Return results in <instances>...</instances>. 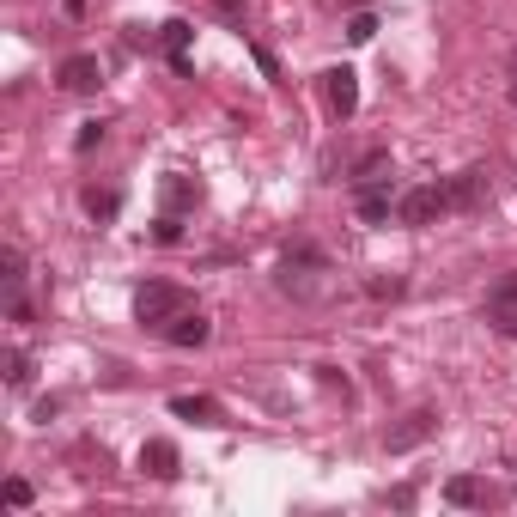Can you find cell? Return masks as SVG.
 Segmentation results:
<instances>
[{
    "label": "cell",
    "mask_w": 517,
    "mask_h": 517,
    "mask_svg": "<svg viewBox=\"0 0 517 517\" xmlns=\"http://www.w3.org/2000/svg\"><path fill=\"white\" fill-rule=\"evenodd\" d=\"M177 311H189V292H183V286H171V280H146V286L134 292V323L165 329Z\"/></svg>",
    "instance_id": "1"
},
{
    "label": "cell",
    "mask_w": 517,
    "mask_h": 517,
    "mask_svg": "<svg viewBox=\"0 0 517 517\" xmlns=\"http://www.w3.org/2000/svg\"><path fill=\"white\" fill-rule=\"evenodd\" d=\"M438 213H451V189H445V183L402 189V201H396V219H402V226H432Z\"/></svg>",
    "instance_id": "2"
},
{
    "label": "cell",
    "mask_w": 517,
    "mask_h": 517,
    "mask_svg": "<svg viewBox=\"0 0 517 517\" xmlns=\"http://www.w3.org/2000/svg\"><path fill=\"white\" fill-rule=\"evenodd\" d=\"M396 201H402V189L390 177H359V219L365 226H384V219L396 213Z\"/></svg>",
    "instance_id": "3"
},
{
    "label": "cell",
    "mask_w": 517,
    "mask_h": 517,
    "mask_svg": "<svg viewBox=\"0 0 517 517\" xmlns=\"http://www.w3.org/2000/svg\"><path fill=\"white\" fill-rule=\"evenodd\" d=\"M432 432H438V414H432V408H414V414H408L402 426H390V432H384V451H390V457H402V451L426 445Z\"/></svg>",
    "instance_id": "4"
},
{
    "label": "cell",
    "mask_w": 517,
    "mask_h": 517,
    "mask_svg": "<svg viewBox=\"0 0 517 517\" xmlns=\"http://www.w3.org/2000/svg\"><path fill=\"white\" fill-rule=\"evenodd\" d=\"M323 98H329V110L347 122V116L359 110V73H353V67H329V73H323Z\"/></svg>",
    "instance_id": "5"
},
{
    "label": "cell",
    "mask_w": 517,
    "mask_h": 517,
    "mask_svg": "<svg viewBox=\"0 0 517 517\" xmlns=\"http://www.w3.org/2000/svg\"><path fill=\"white\" fill-rule=\"evenodd\" d=\"M487 323H493V335H517V274H505L487 292Z\"/></svg>",
    "instance_id": "6"
},
{
    "label": "cell",
    "mask_w": 517,
    "mask_h": 517,
    "mask_svg": "<svg viewBox=\"0 0 517 517\" xmlns=\"http://www.w3.org/2000/svg\"><path fill=\"white\" fill-rule=\"evenodd\" d=\"M98 80H104L98 55H67L61 73H55V86H61V92H98Z\"/></svg>",
    "instance_id": "7"
},
{
    "label": "cell",
    "mask_w": 517,
    "mask_h": 517,
    "mask_svg": "<svg viewBox=\"0 0 517 517\" xmlns=\"http://www.w3.org/2000/svg\"><path fill=\"white\" fill-rule=\"evenodd\" d=\"M445 189H451V213H469V207H481V201H487V171H481V165H469V171H457Z\"/></svg>",
    "instance_id": "8"
},
{
    "label": "cell",
    "mask_w": 517,
    "mask_h": 517,
    "mask_svg": "<svg viewBox=\"0 0 517 517\" xmlns=\"http://www.w3.org/2000/svg\"><path fill=\"white\" fill-rule=\"evenodd\" d=\"M140 469L153 481H177V445H171V438H146V445H140Z\"/></svg>",
    "instance_id": "9"
},
{
    "label": "cell",
    "mask_w": 517,
    "mask_h": 517,
    "mask_svg": "<svg viewBox=\"0 0 517 517\" xmlns=\"http://www.w3.org/2000/svg\"><path fill=\"white\" fill-rule=\"evenodd\" d=\"M207 335H213V323H207L201 311H177V317L165 323V341H171V347H201Z\"/></svg>",
    "instance_id": "10"
},
{
    "label": "cell",
    "mask_w": 517,
    "mask_h": 517,
    "mask_svg": "<svg viewBox=\"0 0 517 517\" xmlns=\"http://www.w3.org/2000/svg\"><path fill=\"white\" fill-rule=\"evenodd\" d=\"M171 414H177V420H201V426H219V420H226V408H219L213 396H177Z\"/></svg>",
    "instance_id": "11"
},
{
    "label": "cell",
    "mask_w": 517,
    "mask_h": 517,
    "mask_svg": "<svg viewBox=\"0 0 517 517\" xmlns=\"http://www.w3.org/2000/svg\"><path fill=\"white\" fill-rule=\"evenodd\" d=\"M189 37H195L189 19H165V55H171L177 73H189Z\"/></svg>",
    "instance_id": "12"
},
{
    "label": "cell",
    "mask_w": 517,
    "mask_h": 517,
    "mask_svg": "<svg viewBox=\"0 0 517 517\" xmlns=\"http://www.w3.org/2000/svg\"><path fill=\"white\" fill-rule=\"evenodd\" d=\"M445 499L463 505V511H475V505H487V487H481L475 475H451V481H445Z\"/></svg>",
    "instance_id": "13"
},
{
    "label": "cell",
    "mask_w": 517,
    "mask_h": 517,
    "mask_svg": "<svg viewBox=\"0 0 517 517\" xmlns=\"http://www.w3.org/2000/svg\"><path fill=\"white\" fill-rule=\"evenodd\" d=\"M80 207H86L92 219H116V213H122V195H116V189H86Z\"/></svg>",
    "instance_id": "14"
},
{
    "label": "cell",
    "mask_w": 517,
    "mask_h": 517,
    "mask_svg": "<svg viewBox=\"0 0 517 517\" xmlns=\"http://www.w3.org/2000/svg\"><path fill=\"white\" fill-rule=\"evenodd\" d=\"M195 201V183L189 177H165V213H183Z\"/></svg>",
    "instance_id": "15"
},
{
    "label": "cell",
    "mask_w": 517,
    "mask_h": 517,
    "mask_svg": "<svg viewBox=\"0 0 517 517\" xmlns=\"http://www.w3.org/2000/svg\"><path fill=\"white\" fill-rule=\"evenodd\" d=\"M7 384L13 390H31V353H19V347L7 353Z\"/></svg>",
    "instance_id": "16"
},
{
    "label": "cell",
    "mask_w": 517,
    "mask_h": 517,
    "mask_svg": "<svg viewBox=\"0 0 517 517\" xmlns=\"http://www.w3.org/2000/svg\"><path fill=\"white\" fill-rule=\"evenodd\" d=\"M372 37H378V19L359 7V13H353V25H347V43H372Z\"/></svg>",
    "instance_id": "17"
},
{
    "label": "cell",
    "mask_w": 517,
    "mask_h": 517,
    "mask_svg": "<svg viewBox=\"0 0 517 517\" xmlns=\"http://www.w3.org/2000/svg\"><path fill=\"white\" fill-rule=\"evenodd\" d=\"M365 292H372V299H402V292H408V280H396V274L384 280V274H378V280H365Z\"/></svg>",
    "instance_id": "18"
},
{
    "label": "cell",
    "mask_w": 517,
    "mask_h": 517,
    "mask_svg": "<svg viewBox=\"0 0 517 517\" xmlns=\"http://www.w3.org/2000/svg\"><path fill=\"white\" fill-rule=\"evenodd\" d=\"M31 499H37V493H31V481H25V475H7V505H13V511H25Z\"/></svg>",
    "instance_id": "19"
},
{
    "label": "cell",
    "mask_w": 517,
    "mask_h": 517,
    "mask_svg": "<svg viewBox=\"0 0 517 517\" xmlns=\"http://www.w3.org/2000/svg\"><path fill=\"white\" fill-rule=\"evenodd\" d=\"M159 244H177L183 238V226H177V213H159V232H153Z\"/></svg>",
    "instance_id": "20"
},
{
    "label": "cell",
    "mask_w": 517,
    "mask_h": 517,
    "mask_svg": "<svg viewBox=\"0 0 517 517\" xmlns=\"http://www.w3.org/2000/svg\"><path fill=\"white\" fill-rule=\"evenodd\" d=\"M98 140H104V122H86V128H80V140H73V146H80V153H92Z\"/></svg>",
    "instance_id": "21"
},
{
    "label": "cell",
    "mask_w": 517,
    "mask_h": 517,
    "mask_svg": "<svg viewBox=\"0 0 517 517\" xmlns=\"http://www.w3.org/2000/svg\"><path fill=\"white\" fill-rule=\"evenodd\" d=\"M213 13L232 19V25H244V0H213Z\"/></svg>",
    "instance_id": "22"
},
{
    "label": "cell",
    "mask_w": 517,
    "mask_h": 517,
    "mask_svg": "<svg viewBox=\"0 0 517 517\" xmlns=\"http://www.w3.org/2000/svg\"><path fill=\"white\" fill-rule=\"evenodd\" d=\"M61 7H67V19H86V0H61Z\"/></svg>",
    "instance_id": "23"
},
{
    "label": "cell",
    "mask_w": 517,
    "mask_h": 517,
    "mask_svg": "<svg viewBox=\"0 0 517 517\" xmlns=\"http://www.w3.org/2000/svg\"><path fill=\"white\" fill-rule=\"evenodd\" d=\"M505 92H511V104H517V55H511V86H505Z\"/></svg>",
    "instance_id": "24"
},
{
    "label": "cell",
    "mask_w": 517,
    "mask_h": 517,
    "mask_svg": "<svg viewBox=\"0 0 517 517\" xmlns=\"http://www.w3.org/2000/svg\"><path fill=\"white\" fill-rule=\"evenodd\" d=\"M341 7H372V0H341Z\"/></svg>",
    "instance_id": "25"
}]
</instances>
